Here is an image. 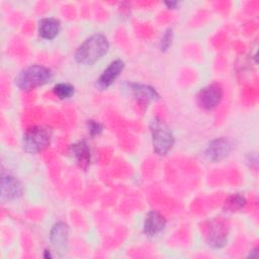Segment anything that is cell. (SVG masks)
<instances>
[{
  "label": "cell",
  "instance_id": "cell-1",
  "mask_svg": "<svg viewBox=\"0 0 259 259\" xmlns=\"http://www.w3.org/2000/svg\"><path fill=\"white\" fill-rule=\"evenodd\" d=\"M108 49L107 37L102 33H95L78 47L75 52V60L82 65H93L108 52Z\"/></svg>",
  "mask_w": 259,
  "mask_h": 259
},
{
  "label": "cell",
  "instance_id": "cell-2",
  "mask_svg": "<svg viewBox=\"0 0 259 259\" xmlns=\"http://www.w3.org/2000/svg\"><path fill=\"white\" fill-rule=\"evenodd\" d=\"M53 72L41 65H31L21 71L15 78L16 86L24 91L34 89L51 82Z\"/></svg>",
  "mask_w": 259,
  "mask_h": 259
},
{
  "label": "cell",
  "instance_id": "cell-3",
  "mask_svg": "<svg viewBox=\"0 0 259 259\" xmlns=\"http://www.w3.org/2000/svg\"><path fill=\"white\" fill-rule=\"evenodd\" d=\"M150 132L154 151L160 156L168 154L175 143V138L170 127L161 118L155 117L150 123Z\"/></svg>",
  "mask_w": 259,
  "mask_h": 259
},
{
  "label": "cell",
  "instance_id": "cell-4",
  "mask_svg": "<svg viewBox=\"0 0 259 259\" xmlns=\"http://www.w3.org/2000/svg\"><path fill=\"white\" fill-rule=\"evenodd\" d=\"M51 142L50 132L41 126H31L23 135L22 147L29 154H36L45 150Z\"/></svg>",
  "mask_w": 259,
  "mask_h": 259
},
{
  "label": "cell",
  "instance_id": "cell-5",
  "mask_svg": "<svg viewBox=\"0 0 259 259\" xmlns=\"http://www.w3.org/2000/svg\"><path fill=\"white\" fill-rule=\"evenodd\" d=\"M229 228L223 219H213L208 222L206 227V241L207 244L214 248L221 249L228 242Z\"/></svg>",
  "mask_w": 259,
  "mask_h": 259
},
{
  "label": "cell",
  "instance_id": "cell-6",
  "mask_svg": "<svg viewBox=\"0 0 259 259\" xmlns=\"http://www.w3.org/2000/svg\"><path fill=\"white\" fill-rule=\"evenodd\" d=\"M223 95V87L219 83H211L199 90L196 95V102L200 108L211 110L219 105Z\"/></svg>",
  "mask_w": 259,
  "mask_h": 259
},
{
  "label": "cell",
  "instance_id": "cell-7",
  "mask_svg": "<svg viewBox=\"0 0 259 259\" xmlns=\"http://www.w3.org/2000/svg\"><path fill=\"white\" fill-rule=\"evenodd\" d=\"M23 194L22 183L13 175L2 171L0 179V195L3 202H11Z\"/></svg>",
  "mask_w": 259,
  "mask_h": 259
},
{
  "label": "cell",
  "instance_id": "cell-8",
  "mask_svg": "<svg viewBox=\"0 0 259 259\" xmlns=\"http://www.w3.org/2000/svg\"><path fill=\"white\" fill-rule=\"evenodd\" d=\"M233 150L232 142L227 138H217L208 143L204 150V158L211 162L217 163L227 158Z\"/></svg>",
  "mask_w": 259,
  "mask_h": 259
},
{
  "label": "cell",
  "instance_id": "cell-9",
  "mask_svg": "<svg viewBox=\"0 0 259 259\" xmlns=\"http://www.w3.org/2000/svg\"><path fill=\"white\" fill-rule=\"evenodd\" d=\"M124 69V62L120 59L112 61L107 68L101 73L96 81V86L100 90L107 89L112 85V83L117 79L120 73Z\"/></svg>",
  "mask_w": 259,
  "mask_h": 259
},
{
  "label": "cell",
  "instance_id": "cell-10",
  "mask_svg": "<svg viewBox=\"0 0 259 259\" xmlns=\"http://www.w3.org/2000/svg\"><path fill=\"white\" fill-rule=\"evenodd\" d=\"M130 91L134 98L141 104H149L152 101H156L160 98L156 89L150 85L142 83H130Z\"/></svg>",
  "mask_w": 259,
  "mask_h": 259
},
{
  "label": "cell",
  "instance_id": "cell-11",
  "mask_svg": "<svg viewBox=\"0 0 259 259\" xmlns=\"http://www.w3.org/2000/svg\"><path fill=\"white\" fill-rule=\"evenodd\" d=\"M166 223V219L159 211L150 210L145 217L143 232L148 237H154L164 230Z\"/></svg>",
  "mask_w": 259,
  "mask_h": 259
},
{
  "label": "cell",
  "instance_id": "cell-12",
  "mask_svg": "<svg viewBox=\"0 0 259 259\" xmlns=\"http://www.w3.org/2000/svg\"><path fill=\"white\" fill-rule=\"evenodd\" d=\"M69 237V227L64 222L56 223L50 232V242L58 251H63L67 245Z\"/></svg>",
  "mask_w": 259,
  "mask_h": 259
},
{
  "label": "cell",
  "instance_id": "cell-13",
  "mask_svg": "<svg viewBox=\"0 0 259 259\" xmlns=\"http://www.w3.org/2000/svg\"><path fill=\"white\" fill-rule=\"evenodd\" d=\"M71 152L75 157L77 164L82 169L86 170L91 162V152L87 142L85 140H81L71 145Z\"/></svg>",
  "mask_w": 259,
  "mask_h": 259
},
{
  "label": "cell",
  "instance_id": "cell-14",
  "mask_svg": "<svg viewBox=\"0 0 259 259\" xmlns=\"http://www.w3.org/2000/svg\"><path fill=\"white\" fill-rule=\"evenodd\" d=\"M61 30V22L57 18H42L38 23V34L47 40L54 39Z\"/></svg>",
  "mask_w": 259,
  "mask_h": 259
},
{
  "label": "cell",
  "instance_id": "cell-15",
  "mask_svg": "<svg viewBox=\"0 0 259 259\" xmlns=\"http://www.w3.org/2000/svg\"><path fill=\"white\" fill-rule=\"evenodd\" d=\"M246 204V198L241 193H233L228 196V198L225 201L224 208L226 211H238L241 208H243Z\"/></svg>",
  "mask_w": 259,
  "mask_h": 259
},
{
  "label": "cell",
  "instance_id": "cell-16",
  "mask_svg": "<svg viewBox=\"0 0 259 259\" xmlns=\"http://www.w3.org/2000/svg\"><path fill=\"white\" fill-rule=\"evenodd\" d=\"M54 94L60 99H68L75 93V88L69 83H58L53 88Z\"/></svg>",
  "mask_w": 259,
  "mask_h": 259
},
{
  "label": "cell",
  "instance_id": "cell-17",
  "mask_svg": "<svg viewBox=\"0 0 259 259\" xmlns=\"http://www.w3.org/2000/svg\"><path fill=\"white\" fill-rule=\"evenodd\" d=\"M172 40H173V30L172 28H167L163 34V36L161 37L160 40V50L162 52H166L169 50V48L172 45Z\"/></svg>",
  "mask_w": 259,
  "mask_h": 259
},
{
  "label": "cell",
  "instance_id": "cell-18",
  "mask_svg": "<svg viewBox=\"0 0 259 259\" xmlns=\"http://www.w3.org/2000/svg\"><path fill=\"white\" fill-rule=\"evenodd\" d=\"M87 124V128H88V132L90 134L91 137H95V136H98L102 133L103 131V126L100 122L96 121V120H93V119H89L87 120L86 122Z\"/></svg>",
  "mask_w": 259,
  "mask_h": 259
},
{
  "label": "cell",
  "instance_id": "cell-19",
  "mask_svg": "<svg viewBox=\"0 0 259 259\" xmlns=\"http://www.w3.org/2000/svg\"><path fill=\"white\" fill-rule=\"evenodd\" d=\"M164 4H165L169 9H175V8L179 5V2H177V1H165Z\"/></svg>",
  "mask_w": 259,
  "mask_h": 259
},
{
  "label": "cell",
  "instance_id": "cell-20",
  "mask_svg": "<svg viewBox=\"0 0 259 259\" xmlns=\"http://www.w3.org/2000/svg\"><path fill=\"white\" fill-rule=\"evenodd\" d=\"M44 257H45V258H52V254H51L50 249H46V250L44 251Z\"/></svg>",
  "mask_w": 259,
  "mask_h": 259
},
{
  "label": "cell",
  "instance_id": "cell-21",
  "mask_svg": "<svg viewBox=\"0 0 259 259\" xmlns=\"http://www.w3.org/2000/svg\"><path fill=\"white\" fill-rule=\"evenodd\" d=\"M257 254V249L255 248V249H253V250H251V252H250V254H249V256H251V258L252 257H254L255 255Z\"/></svg>",
  "mask_w": 259,
  "mask_h": 259
}]
</instances>
